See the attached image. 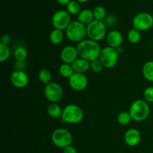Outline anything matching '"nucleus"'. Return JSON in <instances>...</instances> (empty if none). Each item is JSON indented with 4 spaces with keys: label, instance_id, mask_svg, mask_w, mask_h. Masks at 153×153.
Returning <instances> with one entry per match:
<instances>
[{
    "label": "nucleus",
    "instance_id": "9b49d317",
    "mask_svg": "<svg viewBox=\"0 0 153 153\" xmlns=\"http://www.w3.org/2000/svg\"><path fill=\"white\" fill-rule=\"evenodd\" d=\"M70 88L76 91H82L88 87V80L82 73H74L68 79Z\"/></svg>",
    "mask_w": 153,
    "mask_h": 153
},
{
    "label": "nucleus",
    "instance_id": "2f4dec72",
    "mask_svg": "<svg viewBox=\"0 0 153 153\" xmlns=\"http://www.w3.org/2000/svg\"><path fill=\"white\" fill-rule=\"evenodd\" d=\"M10 42V37L8 34H4L1 37V43L7 45Z\"/></svg>",
    "mask_w": 153,
    "mask_h": 153
},
{
    "label": "nucleus",
    "instance_id": "cd10ccee",
    "mask_svg": "<svg viewBox=\"0 0 153 153\" xmlns=\"http://www.w3.org/2000/svg\"><path fill=\"white\" fill-rule=\"evenodd\" d=\"M10 56V48L7 45L0 43V61L4 62L7 61Z\"/></svg>",
    "mask_w": 153,
    "mask_h": 153
},
{
    "label": "nucleus",
    "instance_id": "72a5a7b5",
    "mask_svg": "<svg viewBox=\"0 0 153 153\" xmlns=\"http://www.w3.org/2000/svg\"><path fill=\"white\" fill-rule=\"evenodd\" d=\"M77 1H79V3H85V2H87V1H88V0H76Z\"/></svg>",
    "mask_w": 153,
    "mask_h": 153
},
{
    "label": "nucleus",
    "instance_id": "aec40b11",
    "mask_svg": "<svg viewBox=\"0 0 153 153\" xmlns=\"http://www.w3.org/2000/svg\"><path fill=\"white\" fill-rule=\"evenodd\" d=\"M64 40V34L62 31L58 29H53L49 34V40L54 45H58Z\"/></svg>",
    "mask_w": 153,
    "mask_h": 153
},
{
    "label": "nucleus",
    "instance_id": "473e14b6",
    "mask_svg": "<svg viewBox=\"0 0 153 153\" xmlns=\"http://www.w3.org/2000/svg\"><path fill=\"white\" fill-rule=\"evenodd\" d=\"M72 0H57V1H58L59 4H63V5H67V4H68L69 2H70Z\"/></svg>",
    "mask_w": 153,
    "mask_h": 153
},
{
    "label": "nucleus",
    "instance_id": "f8f14e48",
    "mask_svg": "<svg viewBox=\"0 0 153 153\" xmlns=\"http://www.w3.org/2000/svg\"><path fill=\"white\" fill-rule=\"evenodd\" d=\"M29 79L23 70H16L10 75V82L17 88H24L28 85Z\"/></svg>",
    "mask_w": 153,
    "mask_h": 153
},
{
    "label": "nucleus",
    "instance_id": "bb28decb",
    "mask_svg": "<svg viewBox=\"0 0 153 153\" xmlns=\"http://www.w3.org/2000/svg\"><path fill=\"white\" fill-rule=\"evenodd\" d=\"M13 55L15 59L17 61H24L28 56V52L25 48L22 46H19L15 49Z\"/></svg>",
    "mask_w": 153,
    "mask_h": 153
},
{
    "label": "nucleus",
    "instance_id": "6ab92c4d",
    "mask_svg": "<svg viewBox=\"0 0 153 153\" xmlns=\"http://www.w3.org/2000/svg\"><path fill=\"white\" fill-rule=\"evenodd\" d=\"M143 77L149 82H153V61L146 62L142 69Z\"/></svg>",
    "mask_w": 153,
    "mask_h": 153
},
{
    "label": "nucleus",
    "instance_id": "dca6fc26",
    "mask_svg": "<svg viewBox=\"0 0 153 153\" xmlns=\"http://www.w3.org/2000/svg\"><path fill=\"white\" fill-rule=\"evenodd\" d=\"M72 67L75 73L85 74L91 68V62L82 58H78L72 64Z\"/></svg>",
    "mask_w": 153,
    "mask_h": 153
},
{
    "label": "nucleus",
    "instance_id": "2eb2a0df",
    "mask_svg": "<svg viewBox=\"0 0 153 153\" xmlns=\"http://www.w3.org/2000/svg\"><path fill=\"white\" fill-rule=\"evenodd\" d=\"M141 135L140 131L136 128H130L127 130L124 135V140L128 146L134 147L140 143Z\"/></svg>",
    "mask_w": 153,
    "mask_h": 153
},
{
    "label": "nucleus",
    "instance_id": "393cba45",
    "mask_svg": "<svg viewBox=\"0 0 153 153\" xmlns=\"http://www.w3.org/2000/svg\"><path fill=\"white\" fill-rule=\"evenodd\" d=\"M38 79L40 81V82L46 85L51 82L52 74H51L50 71L47 69H42L38 73Z\"/></svg>",
    "mask_w": 153,
    "mask_h": 153
},
{
    "label": "nucleus",
    "instance_id": "f704fd0d",
    "mask_svg": "<svg viewBox=\"0 0 153 153\" xmlns=\"http://www.w3.org/2000/svg\"><path fill=\"white\" fill-rule=\"evenodd\" d=\"M120 153H123V152H120Z\"/></svg>",
    "mask_w": 153,
    "mask_h": 153
},
{
    "label": "nucleus",
    "instance_id": "1a4fd4ad",
    "mask_svg": "<svg viewBox=\"0 0 153 153\" xmlns=\"http://www.w3.org/2000/svg\"><path fill=\"white\" fill-rule=\"evenodd\" d=\"M44 95L49 102L52 103H57L63 98L64 91L59 84L56 82H50L45 86Z\"/></svg>",
    "mask_w": 153,
    "mask_h": 153
},
{
    "label": "nucleus",
    "instance_id": "7c9ffc66",
    "mask_svg": "<svg viewBox=\"0 0 153 153\" xmlns=\"http://www.w3.org/2000/svg\"><path fill=\"white\" fill-rule=\"evenodd\" d=\"M63 153H78V152L77 149H76V147H74L73 146L70 145V146H68L66 148H64Z\"/></svg>",
    "mask_w": 153,
    "mask_h": 153
},
{
    "label": "nucleus",
    "instance_id": "39448f33",
    "mask_svg": "<svg viewBox=\"0 0 153 153\" xmlns=\"http://www.w3.org/2000/svg\"><path fill=\"white\" fill-rule=\"evenodd\" d=\"M87 36L91 40L100 41L107 36V27L103 21L94 19L87 25Z\"/></svg>",
    "mask_w": 153,
    "mask_h": 153
},
{
    "label": "nucleus",
    "instance_id": "7ed1b4c3",
    "mask_svg": "<svg viewBox=\"0 0 153 153\" xmlns=\"http://www.w3.org/2000/svg\"><path fill=\"white\" fill-rule=\"evenodd\" d=\"M67 38L74 43H80L87 36V26L78 20L72 21L66 29Z\"/></svg>",
    "mask_w": 153,
    "mask_h": 153
},
{
    "label": "nucleus",
    "instance_id": "0eeeda50",
    "mask_svg": "<svg viewBox=\"0 0 153 153\" xmlns=\"http://www.w3.org/2000/svg\"><path fill=\"white\" fill-rule=\"evenodd\" d=\"M119 55L117 49L106 46L102 49L99 59L102 63L104 67L111 69L117 64L119 60Z\"/></svg>",
    "mask_w": 153,
    "mask_h": 153
},
{
    "label": "nucleus",
    "instance_id": "b1692460",
    "mask_svg": "<svg viewBox=\"0 0 153 153\" xmlns=\"http://www.w3.org/2000/svg\"><path fill=\"white\" fill-rule=\"evenodd\" d=\"M127 37H128V40L129 41V43H132V44H136L140 41V38H141L140 31L133 28L132 29L129 30Z\"/></svg>",
    "mask_w": 153,
    "mask_h": 153
},
{
    "label": "nucleus",
    "instance_id": "412c9836",
    "mask_svg": "<svg viewBox=\"0 0 153 153\" xmlns=\"http://www.w3.org/2000/svg\"><path fill=\"white\" fill-rule=\"evenodd\" d=\"M74 70H73L72 64H63L61 65L59 68V73L62 77L65 78V79H70V76L74 73Z\"/></svg>",
    "mask_w": 153,
    "mask_h": 153
},
{
    "label": "nucleus",
    "instance_id": "423d86ee",
    "mask_svg": "<svg viewBox=\"0 0 153 153\" xmlns=\"http://www.w3.org/2000/svg\"><path fill=\"white\" fill-rule=\"evenodd\" d=\"M51 139L54 144L59 148H66L72 145L73 136L70 131L64 128H58L54 130Z\"/></svg>",
    "mask_w": 153,
    "mask_h": 153
},
{
    "label": "nucleus",
    "instance_id": "20e7f679",
    "mask_svg": "<svg viewBox=\"0 0 153 153\" xmlns=\"http://www.w3.org/2000/svg\"><path fill=\"white\" fill-rule=\"evenodd\" d=\"M84 118L83 110L79 105L70 104L63 109L61 119L64 122L70 124H77L82 122Z\"/></svg>",
    "mask_w": 153,
    "mask_h": 153
},
{
    "label": "nucleus",
    "instance_id": "c85d7f7f",
    "mask_svg": "<svg viewBox=\"0 0 153 153\" xmlns=\"http://www.w3.org/2000/svg\"><path fill=\"white\" fill-rule=\"evenodd\" d=\"M103 67H104V66L100 59H97L91 62V69L94 73H101L103 70Z\"/></svg>",
    "mask_w": 153,
    "mask_h": 153
},
{
    "label": "nucleus",
    "instance_id": "6e6552de",
    "mask_svg": "<svg viewBox=\"0 0 153 153\" xmlns=\"http://www.w3.org/2000/svg\"><path fill=\"white\" fill-rule=\"evenodd\" d=\"M133 28L138 31H147L153 26V16L147 12H140L132 19Z\"/></svg>",
    "mask_w": 153,
    "mask_h": 153
},
{
    "label": "nucleus",
    "instance_id": "a878e982",
    "mask_svg": "<svg viewBox=\"0 0 153 153\" xmlns=\"http://www.w3.org/2000/svg\"><path fill=\"white\" fill-rule=\"evenodd\" d=\"M117 122L119 123L120 125L122 126H126L130 123L132 118H131V114H130L129 111H122L117 115Z\"/></svg>",
    "mask_w": 153,
    "mask_h": 153
},
{
    "label": "nucleus",
    "instance_id": "a211bd4d",
    "mask_svg": "<svg viewBox=\"0 0 153 153\" xmlns=\"http://www.w3.org/2000/svg\"><path fill=\"white\" fill-rule=\"evenodd\" d=\"M63 110L57 103H51L47 108V113L53 119H58L62 116Z\"/></svg>",
    "mask_w": 153,
    "mask_h": 153
},
{
    "label": "nucleus",
    "instance_id": "c756f323",
    "mask_svg": "<svg viewBox=\"0 0 153 153\" xmlns=\"http://www.w3.org/2000/svg\"><path fill=\"white\" fill-rule=\"evenodd\" d=\"M143 97L147 102L153 103V87H148L144 90Z\"/></svg>",
    "mask_w": 153,
    "mask_h": 153
},
{
    "label": "nucleus",
    "instance_id": "f257e3e1",
    "mask_svg": "<svg viewBox=\"0 0 153 153\" xmlns=\"http://www.w3.org/2000/svg\"><path fill=\"white\" fill-rule=\"evenodd\" d=\"M76 49L79 58L87 60L90 62L99 59L102 51V48L98 42L91 39L81 41L78 43Z\"/></svg>",
    "mask_w": 153,
    "mask_h": 153
},
{
    "label": "nucleus",
    "instance_id": "f3484780",
    "mask_svg": "<svg viewBox=\"0 0 153 153\" xmlns=\"http://www.w3.org/2000/svg\"><path fill=\"white\" fill-rule=\"evenodd\" d=\"M77 20L80 22L81 23L84 24L85 25H88L91 22L94 20V16L93 10L90 9H84L80 11V13L78 14Z\"/></svg>",
    "mask_w": 153,
    "mask_h": 153
},
{
    "label": "nucleus",
    "instance_id": "f03ea898",
    "mask_svg": "<svg viewBox=\"0 0 153 153\" xmlns=\"http://www.w3.org/2000/svg\"><path fill=\"white\" fill-rule=\"evenodd\" d=\"M129 113L133 120L136 122H142L149 117L150 108L146 100H137L130 106Z\"/></svg>",
    "mask_w": 153,
    "mask_h": 153
},
{
    "label": "nucleus",
    "instance_id": "ddd939ff",
    "mask_svg": "<svg viewBox=\"0 0 153 153\" xmlns=\"http://www.w3.org/2000/svg\"><path fill=\"white\" fill-rule=\"evenodd\" d=\"M77 49L73 46H67L61 52V59L64 64H72L78 58Z\"/></svg>",
    "mask_w": 153,
    "mask_h": 153
},
{
    "label": "nucleus",
    "instance_id": "4468645a",
    "mask_svg": "<svg viewBox=\"0 0 153 153\" xmlns=\"http://www.w3.org/2000/svg\"><path fill=\"white\" fill-rule=\"evenodd\" d=\"M106 40L108 46L114 49L120 47L123 41V37L120 31L117 30H112L108 33L106 36Z\"/></svg>",
    "mask_w": 153,
    "mask_h": 153
},
{
    "label": "nucleus",
    "instance_id": "5701e85b",
    "mask_svg": "<svg viewBox=\"0 0 153 153\" xmlns=\"http://www.w3.org/2000/svg\"><path fill=\"white\" fill-rule=\"evenodd\" d=\"M81 6L79 1L76 0H72L67 4V11L70 14L78 15L81 11Z\"/></svg>",
    "mask_w": 153,
    "mask_h": 153
},
{
    "label": "nucleus",
    "instance_id": "9d476101",
    "mask_svg": "<svg viewBox=\"0 0 153 153\" xmlns=\"http://www.w3.org/2000/svg\"><path fill=\"white\" fill-rule=\"evenodd\" d=\"M71 22L70 14L64 10H57L52 18V23L54 28L61 31L67 29Z\"/></svg>",
    "mask_w": 153,
    "mask_h": 153
},
{
    "label": "nucleus",
    "instance_id": "4be33fe9",
    "mask_svg": "<svg viewBox=\"0 0 153 153\" xmlns=\"http://www.w3.org/2000/svg\"><path fill=\"white\" fill-rule=\"evenodd\" d=\"M93 13H94V19L96 20L103 21L107 17L106 10L102 6H97L94 7V9L93 10Z\"/></svg>",
    "mask_w": 153,
    "mask_h": 153
}]
</instances>
